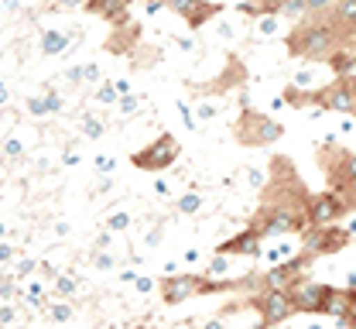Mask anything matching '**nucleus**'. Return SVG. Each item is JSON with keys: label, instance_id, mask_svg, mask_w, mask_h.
I'll return each instance as SVG.
<instances>
[{"label": "nucleus", "instance_id": "f8f14e48", "mask_svg": "<svg viewBox=\"0 0 356 329\" xmlns=\"http://www.w3.org/2000/svg\"><path fill=\"white\" fill-rule=\"evenodd\" d=\"M202 295V275H168L161 282V298L168 305H178V302H188Z\"/></svg>", "mask_w": 356, "mask_h": 329}, {"label": "nucleus", "instance_id": "c9c22d12", "mask_svg": "<svg viewBox=\"0 0 356 329\" xmlns=\"http://www.w3.org/2000/svg\"><path fill=\"white\" fill-rule=\"evenodd\" d=\"M96 168H99L103 175H110V172L117 168V161H113V158H99V161H96Z\"/></svg>", "mask_w": 356, "mask_h": 329}, {"label": "nucleus", "instance_id": "4c0bfd02", "mask_svg": "<svg viewBox=\"0 0 356 329\" xmlns=\"http://www.w3.org/2000/svg\"><path fill=\"white\" fill-rule=\"evenodd\" d=\"M199 117H202V120H213V117H216V110H213L209 103H202V106H199Z\"/></svg>", "mask_w": 356, "mask_h": 329}, {"label": "nucleus", "instance_id": "39448f33", "mask_svg": "<svg viewBox=\"0 0 356 329\" xmlns=\"http://www.w3.org/2000/svg\"><path fill=\"white\" fill-rule=\"evenodd\" d=\"M318 154H322V168H325V175H329V188L343 192V188L356 186V154L353 151H346V147H339V144H322Z\"/></svg>", "mask_w": 356, "mask_h": 329}, {"label": "nucleus", "instance_id": "7c9ffc66", "mask_svg": "<svg viewBox=\"0 0 356 329\" xmlns=\"http://www.w3.org/2000/svg\"><path fill=\"white\" fill-rule=\"evenodd\" d=\"M117 86H99V93H96V99H99V103H113V99H117Z\"/></svg>", "mask_w": 356, "mask_h": 329}, {"label": "nucleus", "instance_id": "f257e3e1", "mask_svg": "<svg viewBox=\"0 0 356 329\" xmlns=\"http://www.w3.org/2000/svg\"><path fill=\"white\" fill-rule=\"evenodd\" d=\"M346 38H350V28H343L332 14L309 17L288 35V55L309 58V62H329V55L346 45Z\"/></svg>", "mask_w": 356, "mask_h": 329}, {"label": "nucleus", "instance_id": "c85d7f7f", "mask_svg": "<svg viewBox=\"0 0 356 329\" xmlns=\"http://www.w3.org/2000/svg\"><path fill=\"white\" fill-rule=\"evenodd\" d=\"M72 316V305H65V302H58V305H51V319H58V323H65Z\"/></svg>", "mask_w": 356, "mask_h": 329}, {"label": "nucleus", "instance_id": "a18cd8bd", "mask_svg": "<svg viewBox=\"0 0 356 329\" xmlns=\"http://www.w3.org/2000/svg\"><path fill=\"white\" fill-rule=\"evenodd\" d=\"M350 38H356V28H353V31H350ZM350 38H346V42H350Z\"/></svg>", "mask_w": 356, "mask_h": 329}, {"label": "nucleus", "instance_id": "e433bc0d", "mask_svg": "<svg viewBox=\"0 0 356 329\" xmlns=\"http://www.w3.org/2000/svg\"><path fill=\"white\" fill-rule=\"evenodd\" d=\"M110 234H113V230H106V234L96 236V250H106V247H110Z\"/></svg>", "mask_w": 356, "mask_h": 329}, {"label": "nucleus", "instance_id": "ddd939ff", "mask_svg": "<svg viewBox=\"0 0 356 329\" xmlns=\"http://www.w3.org/2000/svg\"><path fill=\"white\" fill-rule=\"evenodd\" d=\"M168 10H175L178 17H185L188 28H202L209 17H216L222 7L220 3H206V0H165Z\"/></svg>", "mask_w": 356, "mask_h": 329}, {"label": "nucleus", "instance_id": "a878e982", "mask_svg": "<svg viewBox=\"0 0 356 329\" xmlns=\"http://www.w3.org/2000/svg\"><path fill=\"white\" fill-rule=\"evenodd\" d=\"M247 182H250V188H264L270 179H267L261 168H247Z\"/></svg>", "mask_w": 356, "mask_h": 329}, {"label": "nucleus", "instance_id": "0eeeda50", "mask_svg": "<svg viewBox=\"0 0 356 329\" xmlns=\"http://www.w3.org/2000/svg\"><path fill=\"white\" fill-rule=\"evenodd\" d=\"M175 158H178V141L172 134H161V138H154L147 147L134 151L131 165L140 168V172H165V168L175 165Z\"/></svg>", "mask_w": 356, "mask_h": 329}, {"label": "nucleus", "instance_id": "cd10ccee", "mask_svg": "<svg viewBox=\"0 0 356 329\" xmlns=\"http://www.w3.org/2000/svg\"><path fill=\"white\" fill-rule=\"evenodd\" d=\"M120 113H124V117H134V113H137V96H120Z\"/></svg>", "mask_w": 356, "mask_h": 329}, {"label": "nucleus", "instance_id": "b1692460", "mask_svg": "<svg viewBox=\"0 0 356 329\" xmlns=\"http://www.w3.org/2000/svg\"><path fill=\"white\" fill-rule=\"evenodd\" d=\"M257 28H261L264 38L277 35V14H261V17H257Z\"/></svg>", "mask_w": 356, "mask_h": 329}, {"label": "nucleus", "instance_id": "ea45409f", "mask_svg": "<svg viewBox=\"0 0 356 329\" xmlns=\"http://www.w3.org/2000/svg\"><path fill=\"white\" fill-rule=\"evenodd\" d=\"M147 243H151V247H158V243H161V230H154V234H147Z\"/></svg>", "mask_w": 356, "mask_h": 329}, {"label": "nucleus", "instance_id": "bb28decb", "mask_svg": "<svg viewBox=\"0 0 356 329\" xmlns=\"http://www.w3.org/2000/svg\"><path fill=\"white\" fill-rule=\"evenodd\" d=\"M55 288H58V295H72V291H76V282L65 278V275H55Z\"/></svg>", "mask_w": 356, "mask_h": 329}, {"label": "nucleus", "instance_id": "37998d69", "mask_svg": "<svg viewBox=\"0 0 356 329\" xmlns=\"http://www.w3.org/2000/svg\"><path fill=\"white\" fill-rule=\"evenodd\" d=\"M346 288H350V291H353V288H356V271H353V275H350V284H346Z\"/></svg>", "mask_w": 356, "mask_h": 329}, {"label": "nucleus", "instance_id": "6ab92c4d", "mask_svg": "<svg viewBox=\"0 0 356 329\" xmlns=\"http://www.w3.org/2000/svg\"><path fill=\"white\" fill-rule=\"evenodd\" d=\"M69 48V35H58V31H44L42 35V51L44 55H58Z\"/></svg>", "mask_w": 356, "mask_h": 329}, {"label": "nucleus", "instance_id": "6e6552de", "mask_svg": "<svg viewBox=\"0 0 356 329\" xmlns=\"http://www.w3.org/2000/svg\"><path fill=\"white\" fill-rule=\"evenodd\" d=\"M315 106L356 117V76H336L329 86L315 90Z\"/></svg>", "mask_w": 356, "mask_h": 329}, {"label": "nucleus", "instance_id": "1a4fd4ad", "mask_svg": "<svg viewBox=\"0 0 356 329\" xmlns=\"http://www.w3.org/2000/svg\"><path fill=\"white\" fill-rule=\"evenodd\" d=\"M346 243H350V230H343L339 223H325V227H309L305 234H302V247L309 250V254H339V250H346Z\"/></svg>", "mask_w": 356, "mask_h": 329}, {"label": "nucleus", "instance_id": "c03bdc74", "mask_svg": "<svg viewBox=\"0 0 356 329\" xmlns=\"http://www.w3.org/2000/svg\"><path fill=\"white\" fill-rule=\"evenodd\" d=\"M3 234H7V227H3V223H0V236H3Z\"/></svg>", "mask_w": 356, "mask_h": 329}, {"label": "nucleus", "instance_id": "79ce46f5", "mask_svg": "<svg viewBox=\"0 0 356 329\" xmlns=\"http://www.w3.org/2000/svg\"><path fill=\"white\" fill-rule=\"evenodd\" d=\"M202 329H226V326H222V319H209Z\"/></svg>", "mask_w": 356, "mask_h": 329}, {"label": "nucleus", "instance_id": "4be33fe9", "mask_svg": "<svg viewBox=\"0 0 356 329\" xmlns=\"http://www.w3.org/2000/svg\"><path fill=\"white\" fill-rule=\"evenodd\" d=\"M206 275L209 278H220V275H229V254H216L209 264H206Z\"/></svg>", "mask_w": 356, "mask_h": 329}, {"label": "nucleus", "instance_id": "9b49d317", "mask_svg": "<svg viewBox=\"0 0 356 329\" xmlns=\"http://www.w3.org/2000/svg\"><path fill=\"white\" fill-rule=\"evenodd\" d=\"M312 261H315V254H309L305 247H302V254H291L288 261H277V264L264 275L267 288H284V291H288L298 278H305V271H309Z\"/></svg>", "mask_w": 356, "mask_h": 329}, {"label": "nucleus", "instance_id": "49530a36", "mask_svg": "<svg viewBox=\"0 0 356 329\" xmlns=\"http://www.w3.org/2000/svg\"><path fill=\"white\" fill-rule=\"evenodd\" d=\"M309 329H322V326H318V323H315V326H309Z\"/></svg>", "mask_w": 356, "mask_h": 329}, {"label": "nucleus", "instance_id": "58836bf2", "mask_svg": "<svg viewBox=\"0 0 356 329\" xmlns=\"http://www.w3.org/2000/svg\"><path fill=\"white\" fill-rule=\"evenodd\" d=\"M134 288H137V291H151V288H154V282H151V278H137V282H134Z\"/></svg>", "mask_w": 356, "mask_h": 329}, {"label": "nucleus", "instance_id": "5701e85b", "mask_svg": "<svg viewBox=\"0 0 356 329\" xmlns=\"http://www.w3.org/2000/svg\"><path fill=\"white\" fill-rule=\"evenodd\" d=\"M332 7H336V0H305V10H309V17L332 14Z\"/></svg>", "mask_w": 356, "mask_h": 329}, {"label": "nucleus", "instance_id": "f3484780", "mask_svg": "<svg viewBox=\"0 0 356 329\" xmlns=\"http://www.w3.org/2000/svg\"><path fill=\"white\" fill-rule=\"evenodd\" d=\"M336 76H353V69H356V48H336L332 55H329V62H325Z\"/></svg>", "mask_w": 356, "mask_h": 329}, {"label": "nucleus", "instance_id": "a19ab883", "mask_svg": "<svg viewBox=\"0 0 356 329\" xmlns=\"http://www.w3.org/2000/svg\"><path fill=\"white\" fill-rule=\"evenodd\" d=\"M154 195H161V199H165V195H168V186H165V182H158V186H154Z\"/></svg>", "mask_w": 356, "mask_h": 329}, {"label": "nucleus", "instance_id": "dca6fc26", "mask_svg": "<svg viewBox=\"0 0 356 329\" xmlns=\"http://www.w3.org/2000/svg\"><path fill=\"white\" fill-rule=\"evenodd\" d=\"M353 309V298H350V288H332L329 302H325V312L322 316H332V319H346Z\"/></svg>", "mask_w": 356, "mask_h": 329}, {"label": "nucleus", "instance_id": "2eb2a0df", "mask_svg": "<svg viewBox=\"0 0 356 329\" xmlns=\"http://www.w3.org/2000/svg\"><path fill=\"white\" fill-rule=\"evenodd\" d=\"M127 3H131V0H86V10L106 17L110 24L120 28V24H127Z\"/></svg>", "mask_w": 356, "mask_h": 329}, {"label": "nucleus", "instance_id": "423d86ee", "mask_svg": "<svg viewBox=\"0 0 356 329\" xmlns=\"http://www.w3.org/2000/svg\"><path fill=\"white\" fill-rule=\"evenodd\" d=\"M350 213L343 192L336 188H325V192H309V202H305V216H309V227H325V223H336Z\"/></svg>", "mask_w": 356, "mask_h": 329}, {"label": "nucleus", "instance_id": "393cba45", "mask_svg": "<svg viewBox=\"0 0 356 329\" xmlns=\"http://www.w3.org/2000/svg\"><path fill=\"white\" fill-rule=\"evenodd\" d=\"M127 227H131V216H127V213H113V216L106 220V230H113V234H117V230H127Z\"/></svg>", "mask_w": 356, "mask_h": 329}, {"label": "nucleus", "instance_id": "7ed1b4c3", "mask_svg": "<svg viewBox=\"0 0 356 329\" xmlns=\"http://www.w3.org/2000/svg\"><path fill=\"white\" fill-rule=\"evenodd\" d=\"M247 305L257 309V316H261V323H257L254 329L281 326V323H288L291 316H298V305H295L291 291H284V288H264V291L250 295Z\"/></svg>", "mask_w": 356, "mask_h": 329}, {"label": "nucleus", "instance_id": "4468645a", "mask_svg": "<svg viewBox=\"0 0 356 329\" xmlns=\"http://www.w3.org/2000/svg\"><path fill=\"white\" fill-rule=\"evenodd\" d=\"M261 240L264 236L257 234L254 227H243L240 234H233V236H226L220 247H216V254H229V257H257L261 254Z\"/></svg>", "mask_w": 356, "mask_h": 329}, {"label": "nucleus", "instance_id": "412c9836", "mask_svg": "<svg viewBox=\"0 0 356 329\" xmlns=\"http://www.w3.org/2000/svg\"><path fill=\"white\" fill-rule=\"evenodd\" d=\"M277 14H281V17H309L305 0H284V3L277 7Z\"/></svg>", "mask_w": 356, "mask_h": 329}, {"label": "nucleus", "instance_id": "a211bd4d", "mask_svg": "<svg viewBox=\"0 0 356 329\" xmlns=\"http://www.w3.org/2000/svg\"><path fill=\"white\" fill-rule=\"evenodd\" d=\"M332 17L343 24V28H356V0H336V7H332Z\"/></svg>", "mask_w": 356, "mask_h": 329}, {"label": "nucleus", "instance_id": "f03ea898", "mask_svg": "<svg viewBox=\"0 0 356 329\" xmlns=\"http://www.w3.org/2000/svg\"><path fill=\"white\" fill-rule=\"evenodd\" d=\"M250 227L261 236H284V234H305L309 230V216L302 206L281 202V199H264L261 213L250 220Z\"/></svg>", "mask_w": 356, "mask_h": 329}, {"label": "nucleus", "instance_id": "473e14b6", "mask_svg": "<svg viewBox=\"0 0 356 329\" xmlns=\"http://www.w3.org/2000/svg\"><path fill=\"white\" fill-rule=\"evenodd\" d=\"M35 271V261H17V268H14V278H24V275H31Z\"/></svg>", "mask_w": 356, "mask_h": 329}, {"label": "nucleus", "instance_id": "72a5a7b5", "mask_svg": "<svg viewBox=\"0 0 356 329\" xmlns=\"http://www.w3.org/2000/svg\"><path fill=\"white\" fill-rule=\"evenodd\" d=\"M14 319H17V312H14V305H3V309H0V326H10Z\"/></svg>", "mask_w": 356, "mask_h": 329}, {"label": "nucleus", "instance_id": "f704fd0d", "mask_svg": "<svg viewBox=\"0 0 356 329\" xmlns=\"http://www.w3.org/2000/svg\"><path fill=\"white\" fill-rule=\"evenodd\" d=\"M14 254H17V250H14V247H10L7 240H0V264H7V261H14Z\"/></svg>", "mask_w": 356, "mask_h": 329}, {"label": "nucleus", "instance_id": "9d476101", "mask_svg": "<svg viewBox=\"0 0 356 329\" xmlns=\"http://www.w3.org/2000/svg\"><path fill=\"white\" fill-rule=\"evenodd\" d=\"M288 291H291L298 312L322 316V312H325V302H329V295H332V284H322V282H315V278H298Z\"/></svg>", "mask_w": 356, "mask_h": 329}, {"label": "nucleus", "instance_id": "20e7f679", "mask_svg": "<svg viewBox=\"0 0 356 329\" xmlns=\"http://www.w3.org/2000/svg\"><path fill=\"white\" fill-rule=\"evenodd\" d=\"M236 141L247 144V147H267V144L281 141L284 138V127L277 120H270L267 113H257V110H243L236 127H233Z\"/></svg>", "mask_w": 356, "mask_h": 329}, {"label": "nucleus", "instance_id": "c756f323", "mask_svg": "<svg viewBox=\"0 0 356 329\" xmlns=\"http://www.w3.org/2000/svg\"><path fill=\"white\" fill-rule=\"evenodd\" d=\"M83 131H86V138H99V134H103V124L92 120V117H86V120H83Z\"/></svg>", "mask_w": 356, "mask_h": 329}, {"label": "nucleus", "instance_id": "2f4dec72", "mask_svg": "<svg viewBox=\"0 0 356 329\" xmlns=\"http://www.w3.org/2000/svg\"><path fill=\"white\" fill-rule=\"evenodd\" d=\"M117 261H113V254H106V250H96V268H113Z\"/></svg>", "mask_w": 356, "mask_h": 329}, {"label": "nucleus", "instance_id": "aec40b11", "mask_svg": "<svg viewBox=\"0 0 356 329\" xmlns=\"http://www.w3.org/2000/svg\"><path fill=\"white\" fill-rule=\"evenodd\" d=\"M181 216H195L199 209H202V195L199 192H185V195H178V206H175Z\"/></svg>", "mask_w": 356, "mask_h": 329}]
</instances>
